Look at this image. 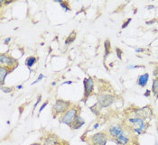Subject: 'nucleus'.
<instances>
[{
  "label": "nucleus",
  "instance_id": "nucleus-3",
  "mask_svg": "<svg viewBox=\"0 0 158 145\" xmlns=\"http://www.w3.org/2000/svg\"><path fill=\"white\" fill-rule=\"evenodd\" d=\"M77 116V109L75 108H70L67 110L65 114L61 117V123L66 125H71L73 120Z\"/></svg>",
  "mask_w": 158,
  "mask_h": 145
},
{
  "label": "nucleus",
  "instance_id": "nucleus-4",
  "mask_svg": "<svg viewBox=\"0 0 158 145\" xmlns=\"http://www.w3.org/2000/svg\"><path fill=\"white\" fill-rule=\"evenodd\" d=\"M70 106V103L68 101H64L61 99H58L56 100L54 106L53 107V111L54 114H59L61 113H64L65 111H67V109Z\"/></svg>",
  "mask_w": 158,
  "mask_h": 145
},
{
  "label": "nucleus",
  "instance_id": "nucleus-6",
  "mask_svg": "<svg viewBox=\"0 0 158 145\" xmlns=\"http://www.w3.org/2000/svg\"><path fill=\"white\" fill-rule=\"evenodd\" d=\"M94 88V81L91 78L84 79V96L87 98L92 93Z\"/></svg>",
  "mask_w": 158,
  "mask_h": 145
},
{
  "label": "nucleus",
  "instance_id": "nucleus-30",
  "mask_svg": "<svg viewBox=\"0 0 158 145\" xmlns=\"http://www.w3.org/2000/svg\"><path fill=\"white\" fill-rule=\"evenodd\" d=\"M72 82H71V81H68V82H64L63 84H71Z\"/></svg>",
  "mask_w": 158,
  "mask_h": 145
},
{
  "label": "nucleus",
  "instance_id": "nucleus-16",
  "mask_svg": "<svg viewBox=\"0 0 158 145\" xmlns=\"http://www.w3.org/2000/svg\"><path fill=\"white\" fill-rule=\"evenodd\" d=\"M152 91L155 94V96L157 97L158 96V78L155 79L153 82V86H152Z\"/></svg>",
  "mask_w": 158,
  "mask_h": 145
},
{
  "label": "nucleus",
  "instance_id": "nucleus-7",
  "mask_svg": "<svg viewBox=\"0 0 158 145\" xmlns=\"http://www.w3.org/2000/svg\"><path fill=\"white\" fill-rule=\"evenodd\" d=\"M109 135L112 138L116 139V138H117L119 135H121L122 133L125 132V131L123 130V128H122L120 125L115 124V125L110 126V128L109 130Z\"/></svg>",
  "mask_w": 158,
  "mask_h": 145
},
{
  "label": "nucleus",
  "instance_id": "nucleus-26",
  "mask_svg": "<svg viewBox=\"0 0 158 145\" xmlns=\"http://www.w3.org/2000/svg\"><path fill=\"white\" fill-rule=\"evenodd\" d=\"M61 7H65V9L66 10H69V7H68V5H67V4L64 2H63V3H61Z\"/></svg>",
  "mask_w": 158,
  "mask_h": 145
},
{
  "label": "nucleus",
  "instance_id": "nucleus-1",
  "mask_svg": "<svg viewBox=\"0 0 158 145\" xmlns=\"http://www.w3.org/2000/svg\"><path fill=\"white\" fill-rule=\"evenodd\" d=\"M128 123H129V127H130L135 132H137V134H140V133L144 132L146 130V128H147V124L145 123L144 119L140 118L138 116L129 118Z\"/></svg>",
  "mask_w": 158,
  "mask_h": 145
},
{
  "label": "nucleus",
  "instance_id": "nucleus-20",
  "mask_svg": "<svg viewBox=\"0 0 158 145\" xmlns=\"http://www.w3.org/2000/svg\"><path fill=\"white\" fill-rule=\"evenodd\" d=\"M2 91H4L5 93H10L11 91H12V88H4V86H2Z\"/></svg>",
  "mask_w": 158,
  "mask_h": 145
},
{
  "label": "nucleus",
  "instance_id": "nucleus-18",
  "mask_svg": "<svg viewBox=\"0 0 158 145\" xmlns=\"http://www.w3.org/2000/svg\"><path fill=\"white\" fill-rule=\"evenodd\" d=\"M109 51H110V44H109V40H106L105 41V54L108 55L109 53Z\"/></svg>",
  "mask_w": 158,
  "mask_h": 145
},
{
  "label": "nucleus",
  "instance_id": "nucleus-19",
  "mask_svg": "<svg viewBox=\"0 0 158 145\" xmlns=\"http://www.w3.org/2000/svg\"><path fill=\"white\" fill-rule=\"evenodd\" d=\"M75 35H76V34H75V33L73 32V33H72V35H71H71L69 36V38H68V39H67V40L65 41V44H69L70 43H72L73 41L75 40Z\"/></svg>",
  "mask_w": 158,
  "mask_h": 145
},
{
  "label": "nucleus",
  "instance_id": "nucleus-17",
  "mask_svg": "<svg viewBox=\"0 0 158 145\" xmlns=\"http://www.w3.org/2000/svg\"><path fill=\"white\" fill-rule=\"evenodd\" d=\"M100 108H102V107H100V106L99 105V104H95V105L93 106L90 107V110L95 114H99V112L100 111Z\"/></svg>",
  "mask_w": 158,
  "mask_h": 145
},
{
  "label": "nucleus",
  "instance_id": "nucleus-9",
  "mask_svg": "<svg viewBox=\"0 0 158 145\" xmlns=\"http://www.w3.org/2000/svg\"><path fill=\"white\" fill-rule=\"evenodd\" d=\"M15 62L16 61L15 59H13V58H11V57H8L5 54H1V56H0V63H1L2 65L7 64L8 66H13Z\"/></svg>",
  "mask_w": 158,
  "mask_h": 145
},
{
  "label": "nucleus",
  "instance_id": "nucleus-15",
  "mask_svg": "<svg viewBox=\"0 0 158 145\" xmlns=\"http://www.w3.org/2000/svg\"><path fill=\"white\" fill-rule=\"evenodd\" d=\"M35 62H36V58L35 57H29V58H27L26 59L25 64L28 68H31V67H33V65L35 64Z\"/></svg>",
  "mask_w": 158,
  "mask_h": 145
},
{
  "label": "nucleus",
  "instance_id": "nucleus-11",
  "mask_svg": "<svg viewBox=\"0 0 158 145\" xmlns=\"http://www.w3.org/2000/svg\"><path fill=\"white\" fill-rule=\"evenodd\" d=\"M115 141L117 144H119V145H127L129 143V137L127 135V133L126 132L122 133L121 135H119L117 138L115 139Z\"/></svg>",
  "mask_w": 158,
  "mask_h": 145
},
{
  "label": "nucleus",
  "instance_id": "nucleus-32",
  "mask_svg": "<svg viewBox=\"0 0 158 145\" xmlns=\"http://www.w3.org/2000/svg\"><path fill=\"white\" fill-rule=\"evenodd\" d=\"M31 145H39V144H37V143H33V144H31Z\"/></svg>",
  "mask_w": 158,
  "mask_h": 145
},
{
  "label": "nucleus",
  "instance_id": "nucleus-25",
  "mask_svg": "<svg viewBox=\"0 0 158 145\" xmlns=\"http://www.w3.org/2000/svg\"><path fill=\"white\" fill-rule=\"evenodd\" d=\"M41 98H42V96H38V99H37V102H36V103L35 104V106H33V108H35V107H36L37 106H38V104H39V103H40V101H41Z\"/></svg>",
  "mask_w": 158,
  "mask_h": 145
},
{
  "label": "nucleus",
  "instance_id": "nucleus-5",
  "mask_svg": "<svg viewBox=\"0 0 158 145\" xmlns=\"http://www.w3.org/2000/svg\"><path fill=\"white\" fill-rule=\"evenodd\" d=\"M93 145H106L108 138L104 132H97L91 137Z\"/></svg>",
  "mask_w": 158,
  "mask_h": 145
},
{
  "label": "nucleus",
  "instance_id": "nucleus-21",
  "mask_svg": "<svg viewBox=\"0 0 158 145\" xmlns=\"http://www.w3.org/2000/svg\"><path fill=\"white\" fill-rule=\"evenodd\" d=\"M116 51H117V57H118V59H121V53H122L121 50L118 49V48H117Z\"/></svg>",
  "mask_w": 158,
  "mask_h": 145
},
{
  "label": "nucleus",
  "instance_id": "nucleus-14",
  "mask_svg": "<svg viewBox=\"0 0 158 145\" xmlns=\"http://www.w3.org/2000/svg\"><path fill=\"white\" fill-rule=\"evenodd\" d=\"M43 145H57V138L48 137L44 140Z\"/></svg>",
  "mask_w": 158,
  "mask_h": 145
},
{
  "label": "nucleus",
  "instance_id": "nucleus-23",
  "mask_svg": "<svg viewBox=\"0 0 158 145\" xmlns=\"http://www.w3.org/2000/svg\"><path fill=\"white\" fill-rule=\"evenodd\" d=\"M43 78V74H40V75H39V77H38V78H37V79H36V80H35V82H33V84H35V83H37V82H38V81H40V80H41V79H42Z\"/></svg>",
  "mask_w": 158,
  "mask_h": 145
},
{
  "label": "nucleus",
  "instance_id": "nucleus-31",
  "mask_svg": "<svg viewBox=\"0 0 158 145\" xmlns=\"http://www.w3.org/2000/svg\"><path fill=\"white\" fill-rule=\"evenodd\" d=\"M99 126V124H95V126H94V128H97V127Z\"/></svg>",
  "mask_w": 158,
  "mask_h": 145
},
{
  "label": "nucleus",
  "instance_id": "nucleus-10",
  "mask_svg": "<svg viewBox=\"0 0 158 145\" xmlns=\"http://www.w3.org/2000/svg\"><path fill=\"white\" fill-rule=\"evenodd\" d=\"M84 124H85L84 120L80 116V115H77L76 118L73 120V122H72V124H71V126L72 129L77 130V129H80L82 125H84Z\"/></svg>",
  "mask_w": 158,
  "mask_h": 145
},
{
  "label": "nucleus",
  "instance_id": "nucleus-29",
  "mask_svg": "<svg viewBox=\"0 0 158 145\" xmlns=\"http://www.w3.org/2000/svg\"><path fill=\"white\" fill-rule=\"evenodd\" d=\"M149 93H150V91H149V90H147V92L145 93V96H149V95H148Z\"/></svg>",
  "mask_w": 158,
  "mask_h": 145
},
{
  "label": "nucleus",
  "instance_id": "nucleus-22",
  "mask_svg": "<svg viewBox=\"0 0 158 145\" xmlns=\"http://www.w3.org/2000/svg\"><path fill=\"white\" fill-rule=\"evenodd\" d=\"M131 22V18H129V19H127L126 22H125V24H124L123 25H122V28L124 29V28H126L127 25H128V24H129V23H130Z\"/></svg>",
  "mask_w": 158,
  "mask_h": 145
},
{
  "label": "nucleus",
  "instance_id": "nucleus-12",
  "mask_svg": "<svg viewBox=\"0 0 158 145\" xmlns=\"http://www.w3.org/2000/svg\"><path fill=\"white\" fill-rule=\"evenodd\" d=\"M148 78H149V75L148 73H145L143 75H141V76L138 78V80H137V84L140 86H145L146 84H147V81H148Z\"/></svg>",
  "mask_w": 158,
  "mask_h": 145
},
{
  "label": "nucleus",
  "instance_id": "nucleus-27",
  "mask_svg": "<svg viewBox=\"0 0 158 145\" xmlns=\"http://www.w3.org/2000/svg\"><path fill=\"white\" fill-rule=\"evenodd\" d=\"M144 50L142 49V48H139V49H135V51H137V53H141V51H143Z\"/></svg>",
  "mask_w": 158,
  "mask_h": 145
},
{
  "label": "nucleus",
  "instance_id": "nucleus-8",
  "mask_svg": "<svg viewBox=\"0 0 158 145\" xmlns=\"http://www.w3.org/2000/svg\"><path fill=\"white\" fill-rule=\"evenodd\" d=\"M135 114H137V116L142 118V117H150L152 115V110L148 107L146 106L145 108H141V109H138L135 111Z\"/></svg>",
  "mask_w": 158,
  "mask_h": 145
},
{
  "label": "nucleus",
  "instance_id": "nucleus-28",
  "mask_svg": "<svg viewBox=\"0 0 158 145\" xmlns=\"http://www.w3.org/2000/svg\"><path fill=\"white\" fill-rule=\"evenodd\" d=\"M10 38H7V39H5V43H8L9 42H10Z\"/></svg>",
  "mask_w": 158,
  "mask_h": 145
},
{
  "label": "nucleus",
  "instance_id": "nucleus-13",
  "mask_svg": "<svg viewBox=\"0 0 158 145\" xmlns=\"http://www.w3.org/2000/svg\"><path fill=\"white\" fill-rule=\"evenodd\" d=\"M8 74V71L7 69L5 67H1L0 68V79H1V84H4V81H5V78L7 77V75Z\"/></svg>",
  "mask_w": 158,
  "mask_h": 145
},
{
  "label": "nucleus",
  "instance_id": "nucleus-24",
  "mask_svg": "<svg viewBox=\"0 0 158 145\" xmlns=\"http://www.w3.org/2000/svg\"><path fill=\"white\" fill-rule=\"evenodd\" d=\"M46 106H47V101H46V102H44V103H43V106H41L40 110H39V114H40V113H41V112L43 111V110L44 109V107Z\"/></svg>",
  "mask_w": 158,
  "mask_h": 145
},
{
  "label": "nucleus",
  "instance_id": "nucleus-2",
  "mask_svg": "<svg viewBox=\"0 0 158 145\" xmlns=\"http://www.w3.org/2000/svg\"><path fill=\"white\" fill-rule=\"evenodd\" d=\"M115 101V96L110 94H100L98 97V104L100 107H108Z\"/></svg>",
  "mask_w": 158,
  "mask_h": 145
}]
</instances>
